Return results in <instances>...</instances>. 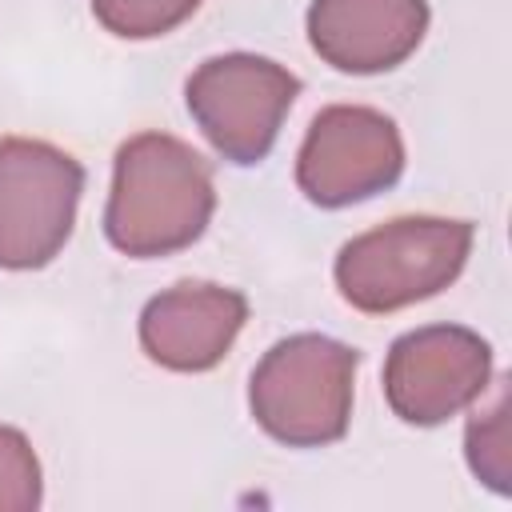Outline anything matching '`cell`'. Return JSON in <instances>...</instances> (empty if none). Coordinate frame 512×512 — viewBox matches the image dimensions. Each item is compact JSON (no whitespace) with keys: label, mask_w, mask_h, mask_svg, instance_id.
Wrapping results in <instances>:
<instances>
[{"label":"cell","mask_w":512,"mask_h":512,"mask_svg":"<svg viewBox=\"0 0 512 512\" xmlns=\"http://www.w3.org/2000/svg\"><path fill=\"white\" fill-rule=\"evenodd\" d=\"M84 192V168L72 152L4 136L0 140V268L32 272L68 244Z\"/></svg>","instance_id":"cell-4"},{"label":"cell","mask_w":512,"mask_h":512,"mask_svg":"<svg viewBox=\"0 0 512 512\" xmlns=\"http://www.w3.org/2000/svg\"><path fill=\"white\" fill-rule=\"evenodd\" d=\"M472 224L448 216H400L352 236L332 264L340 296L368 316L400 312L444 292L468 264Z\"/></svg>","instance_id":"cell-2"},{"label":"cell","mask_w":512,"mask_h":512,"mask_svg":"<svg viewBox=\"0 0 512 512\" xmlns=\"http://www.w3.org/2000/svg\"><path fill=\"white\" fill-rule=\"evenodd\" d=\"M464 456L480 484L508 496L512 492V432H508V396H500L488 412H476L464 432Z\"/></svg>","instance_id":"cell-10"},{"label":"cell","mask_w":512,"mask_h":512,"mask_svg":"<svg viewBox=\"0 0 512 512\" xmlns=\"http://www.w3.org/2000/svg\"><path fill=\"white\" fill-rule=\"evenodd\" d=\"M356 364V348L320 332L276 340L248 380L252 420L288 448L336 444L352 420Z\"/></svg>","instance_id":"cell-3"},{"label":"cell","mask_w":512,"mask_h":512,"mask_svg":"<svg viewBox=\"0 0 512 512\" xmlns=\"http://www.w3.org/2000/svg\"><path fill=\"white\" fill-rule=\"evenodd\" d=\"M248 300L224 284H172L140 312V348L168 372H208L236 344Z\"/></svg>","instance_id":"cell-8"},{"label":"cell","mask_w":512,"mask_h":512,"mask_svg":"<svg viewBox=\"0 0 512 512\" xmlns=\"http://www.w3.org/2000/svg\"><path fill=\"white\" fill-rule=\"evenodd\" d=\"M492 380V348L464 324H424L392 340L384 356L388 408L416 428L472 408Z\"/></svg>","instance_id":"cell-7"},{"label":"cell","mask_w":512,"mask_h":512,"mask_svg":"<svg viewBox=\"0 0 512 512\" xmlns=\"http://www.w3.org/2000/svg\"><path fill=\"white\" fill-rule=\"evenodd\" d=\"M216 212L208 160L168 132H140L120 144L112 192L104 204V236L132 260L172 256L196 244Z\"/></svg>","instance_id":"cell-1"},{"label":"cell","mask_w":512,"mask_h":512,"mask_svg":"<svg viewBox=\"0 0 512 512\" xmlns=\"http://www.w3.org/2000/svg\"><path fill=\"white\" fill-rule=\"evenodd\" d=\"M204 0H92V16L120 40H156L180 28Z\"/></svg>","instance_id":"cell-11"},{"label":"cell","mask_w":512,"mask_h":512,"mask_svg":"<svg viewBox=\"0 0 512 512\" xmlns=\"http://www.w3.org/2000/svg\"><path fill=\"white\" fill-rule=\"evenodd\" d=\"M428 32V0H312L308 44L336 72L372 76L404 64Z\"/></svg>","instance_id":"cell-9"},{"label":"cell","mask_w":512,"mask_h":512,"mask_svg":"<svg viewBox=\"0 0 512 512\" xmlns=\"http://www.w3.org/2000/svg\"><path fill=\"white\" fill-rule=\"evenodd\" d=\"M44 496V476L32 440L0 424V512H32Z\"/></svg>","instance_id":"cell-12"},{"label":"cell","mask_w":512,"mask_h":512,"mask_svg":"<svg viewBox=\"0 0 512 512\" xmlns=\"http://www.w3.org/2000/svg\"><path fill=\"white\" fill-rule=\"evenodd\" d=\"M300 96V80L256 52L208 56L184 84L188 112L208 144L232 164H260Z\"/></svg>","instance_id":"cell-5"},{"label":"cell","mask_w":512,"mask_h":512,"mask_svg":"<svg viewBox=\"0 0 512 512\" xmlns=\"http://www.w3.org/2000/svg\"><path fill=\"white\" fill-rule=\"evenodd\" d=\"M404 172V140L392 116L368 104H328L308 124L296 184L320 208H348L388 192Z\"/></svg>","instance_id":"cell-6"}]
</instances>
